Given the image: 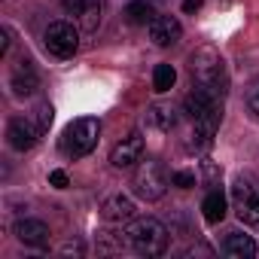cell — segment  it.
Returning <instances> with one entry per match:
<instances>
[{
    "label": "cell",
    "mask_w": 259,
    "mask_h": 259,
    "mask_svg": "<svg viewBox=\"0 0 259 259\" xmlns=\"http://www.w3.org/2000/svg\"><path fill=\"white\" fill-rule=\"evenodd\" d=\"M232 198L238 207V220L244 226L259 229V186H253V180H247V177H238L232 186Z\"/></svg>",
    "instance_id": "5"
},
{
    "label": "cell",
    "mask_w": 259,
    "mask_h": 259,
    "mask_svg": "<svg viewBox=\"0 0 259 259\" xmlns=\"http://www.w3.org/2000/svg\"><path fill=\"white\" fill-rule=\"evenodd\" d=\"M132 186H135V192L144 201H159L165 195V189H168V171H165V165L156 162V159H147V162L141 159Z\"/></svg>",
    "instance_id": "4"
},
{
    "label": "cell",
    "mask_w": 259,
    "mask_h": 259,
    "mask_svg": "<svg viewBox=\"0 0 259 259\" xmlns=\"http://www.w3.org/2000/svg\"><path fill=\"white\" fill-rule=\"evenodd\" d=\"M177 122H180V116H177V110H174L171 104H153V107H147V113H144V125L153 128V132H159V135L174 132Z\"/></svg>",
    "instance_id": "11"
},
{
    "label": "cell",
    "mask_w": 259,
    "mask_h": 259,
    "mask_svg": "<svg viewBox=\"0 0 259 259\" xmlns=\"http://www.w3.org/2000/svg\"><path fill=\"white\" fill-rule=\"evenodd\" d=\"M10 43H13V40H10V28H4V31H0V55L10 52Z\"/></svg>",
    "instance_id": "23"
},
{
    "label": "cell",
    "mask_w": 259,
    "mask_h": 259,
    "mask_svg": "<svg viewBox=\"0 0 259 259\" xmlns=\"http://www.w3.org/2000/svg\"><path fill=\"white\" fill-rule=\"evenodd\" d=\"M144 159V138L135 132V135H128V138H122L116 147H113V153H110V162L116 165V168H132L135 162H141Z\"/></svg>",
    "instance_id": "9"
},
{
    "label": "cell",
    "mask_w": 259,
    "mask_h": 259,
    "mask_svg": "<svg viewBox=\"0 0 259 259\" xmlns=\"http://www.w3.org/2000/svg\"><path fill=\"white\" fill-rule=\"evenodd\" d=\"M101 217L107 220V223H128L135 217V201L128 198V195H110L107 201H104V207H101Z\"/></svg>",
    "instance_id": "14"
},
{
    "label": "cell",
    "mask_w": 259,
    "mask_h": 259,
    "mask_svg": "<svg viewBox=\"0 0 259 259\" xmlns=\"http://www.w3.org/2000/svg\"><path fill=\"white\" fill-rule=\"evenodd\" d=\"M223 253L229 259H253L256 256V241L244 232H229L223 241Z\"/></svg>",
    "instance_id": "15"
},
{
    "label": "cell",
    "mask_w": 259,
    "mask_h": 259,
    "mask_svg": "<svg viewBox=\"0 0 259 259\" xmlns=\"http://www.w3.org/2000/svg\"><path fill=\"white\" fill-rule=\"evenodd\" d=\"M43 43L55 58H70L79 49V28H73L70 22H52L43 34Z\"/></svg>",
    "instance_id": "6"
},
{
    "label": "cell",
    "mask_w": 259,
    "mask_h": 259,
    "mask_svg": "<svg viewBox=\"0 0 259 259\" xmlns=\"http://www.w3.org/2000/svg\"><path fill=\"white\" fill-rule=\"evenodd\" d=\"M61 253H82V244H64Z\"/></svg>",
    "instance_id": "25"
},
{
    "label": "cell",
    "mask_w": 259,
    "mask_h": 259,
    "mask_svg": "<svg viewBox=\"0 0 259 259\" xmlns=\"http://www.w3.org/2000/svg\"><path fill=\"white\" fill-rule=\"evenodd\" d=\"M98 135H101V122L98 119H92V116L73 119L61 135V153L70 156V159H82V156H89L95 150Z\"/></svg>",
    "instance_id": "3"
},
{
    "label": "cell",
    "mask_w": 259,
    "mask_h": 259,
    "mask_svg": "<svg viewBox=\"0 0 259 259\" xmlns=\"http://www.w3.org/2000/svg\"><path fill=\"white\" fill-rule=\"evenodd\" d=\"M171 183L180 186V189H192L195 186V174L192 171H177V174H171Z\"/></svg>",
    "instance_id": "20"
},
{
    "label": "cell",
    "mask_w": 259,
    "mask_h": 259,
    "mask_svg": "<svg viewBox=\"0 0 259 259\" xmlns=\"http://www.w3.org/2000/svg\"><path fill=\"white\" fill-rule=\"evenodd\" d=\"M16 238L28 247H46L49 244V226L43 220H19L16 223Z\"/></svg>",
    "instance_id": "13"
},
{
    "label": "cell",
    "mask_w": 259,
    "mask_h": 259,
    "mask_svg": "<svg viewBox=\"0 0 259 259\" xmlns=\"http://www.w3.org/2000/svg\"><path fill=\"white\" fill-rule=\"evenodd\" d=\"M52 116H55L52 104H49V101H40V104H37V110H34V122H37V128H40V132H49Z\"/></svg>",
    "instance_id": "19"
},
{
    "label": "cell",
    "mask_w": 259,
    "mask_h": 259,
    "mask_svg": "<svg viewBox=\"0 0 259 259\" xmlns=\"http://www.w3.org/2000/svg\"><path fill=\"white\" fill-rule=\"evenodd\" d=\"M10 85H13V92H16L19 98L34 95V92L40 89V73H37V67H34L28 58L16 61V64H13V73H10Z\"/></svg>",
    "instance_id": "8"
},
{
    "label": "cell",
    "mask_w": 259,
    "mask_h": 259,
    "mask_svg": "<svg viewBox=\"0 0 259 259\" xmlns=\"http://www.w3.org/2000/svg\"><path fill=\"white\" fill-rule=\"evenodd\" d=\"M247 107L259 116V76L250 82V89H247Z\"/></svg>",
    "instance_id": "21"
},
{
    "label": "cell",
    "mask_w": 259,
    "mask_h": 259,
    "mask_svg": "<svg viewBox=\"0 0 259 259\" xmlns=\"http://www.w3.org/2000/svg\"><path fill=\"white\" fill-rule=\"evenodd\" d=\"M125 244L132 247L135 253H141V256H159L168 247V229L159 220H153V217L135 220L132 226L125 229Z\"/></svg>",
    "instance_id": "2"
},
{
    "label": "cell",
    "mask_w": 259,
    "mask_h": 259,
    "mask_svg": "<svg viewBox=\"0 0 259 259\" xmlns=\"http://www.w3.org/2000/svg\"><path fill=\"white\" fill-rule=\"evenodd\" d=\"M201 210H204V220L207 223H223V217H226V198H223V192H207L204 195V201H201Z\"/></svg>",
    "instance_id": "16"
},
{
    "label": "cell",
    "mask_w": 259,
    "mask_h": 259,
    "mask_svg": "<svg viewBox=\"0 0 259 259\" xmlns=\"http://www.w3.org/2000/svg\"><path fill=\"white\" fill-rule=\"evenodd\" d=\"M174 82H177V70L171 64H156V70H153V89L156 92H171Z\"/></svg>",
    "instance_id": "18"
},
{
    "label": "cell",
    "mask_w": 259,
    "mask_h": 259,
    "mask_svg": "<svg viewBox=\"0 0 259 259\" xmlns=\"http://www.w3.org/2000/svg\"><path fill=\"white\" fill-rule=\"evenodd\" d=\"M49 183H52L55 189H67V186H70V177H67L64 171H52V174H49Z\"/></svg>",
    "instance_id": "22"
},
{
    "label": "cell",
    "mask_w": 259,
    "mask_h": 259,
    "mask_svg": "<svg viewBox=\"0 0 259 259\" xmlns=\"http://www.w3.org/2000/svg\"><path fill=\"white\" fill-rule=\"evenodd\" d=\"M204 0H183V13H198Z\"/></svg>",
    "instance_id": "24"
},
{
    "label": "cell",
    "mask_w": 259,
    "mask_h": 259,
    "mask_svg": "<svg viewBox=\"0 0 259 259\" xmlns=\"http://www.w3.org/2000/svg\"><path fill=\"white\" fill-rule=\"evenodd\" d=\"M180 34H183V28L174 16H156L150 22V40L156 46H171V43L180 40Z\"/></svg>",
    "instance_id": "12"
},
{
    "label": "cell",
    "mask_w": 259,
    "mask_h": 259,
    "mask_svg": "<svg viewBox=\"0 0 259 259\" xmlns=\"http://www.w3.org/2000/svg\"><path fill=\"white\" fill-rule=\"evenodd\" d=\"M40 135H43V132L37 128V122H31V119H25V116H16V119H10V125H7L10 147L19 150V153H28V150L37 144Z\"/></svg>",
    "instance_id": "7"
},
{
    "label": "cell",
    "mask_w": 259,
    "mask_h": 259,
    "mask_svg": "<svg viewBox=\"0 0 259 259\" xmlns=\"http://www.w3.org/2000/svg\"><path fill=\"white\" fill-rule=\"evenodd\" d=\"M64 10L79 19L82 31H98L101 25V0H61Z\"/></svg>",
    "instance_id": "10"
},
{
    "label": "cell",
    "mask_w": 259,
    "mask_h": 259,
    "mask_svg": "<svg viewBox=\"0 0 259 259\" xmlns=\"http://www.w3.org/2000/svg\"><path fill=\"white\" fill-rule=\"evenodd\" d=\"M125 19L132 25H150L153 22V7L147 0H132V4L125 7Z\"/></svg>",
    "instance_id": "17"
},
{
    "label": "cell",
    "mask_w": 259,
    "mask_h": 259,
    "mask_svg": "<svg viewBox=\"0 0 259 259\" xmlns=\"http://www.w3.org/2000/svg\"><path fill=\"white\" fill-rule=\"evenodd\" d=\"M189 73H192V82L198 89H204V92H210L217 98L226 95V85H229L226 64H223V58H220V52L213 46H198L189 55Z\"/></svg>",
    "instance_id": "1"
}]
</instances>
